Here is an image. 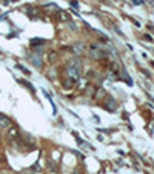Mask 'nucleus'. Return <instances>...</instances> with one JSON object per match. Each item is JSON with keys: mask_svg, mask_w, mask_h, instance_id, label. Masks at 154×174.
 I'll return each mask as SVG.
<instances>
[{"mask_svg": "<svg viewBox=\"0 0 154 174\" xmlns=\"http://www.w3.org/2000/svg\"><path fill=\"white\" fill-rule=\"evenodd\" d=\"M68 71H69V74H73L74 77L79 76L80 71H82V63L79 60H71L69 65H68Z\"/></svg>", "mask_w": 154, "mask_h": 174, "instance_id": "f257e3e1", "label": "nucleus"}, {"mask_svg": "<svg viewBox=\"0 0 154 174\" xmlns=\"http://www.w3.org/2000/svg\"><path fill=\"white\" fill-rule=\"evenodd\" d=\"M0 126H3V128H11V120L8 119L6 116H3L2 113H0Z\"/></svg>", "mask_w": 154, "mask_h": 174, "instance_id": "f03ea898", "label": "nucleus"}, {"mask_svg": "<svg viewBox=\"0 0 154 174\" xmlns=\"http://www.w3.org/2000/svg\"><path fill=\"white\" fill-rule=\"evenodd\" d=\"M9 137H11V139H15V137H17V130L9 128Z\"/></svg>", "mask_w": 154, "mask_h": 174, "instance_id": "7ed1b4c3", "label": "nucleus"}, {"mask_svg": "<svg viewBox=\"0 0 154 174\" xmlns=\"http://www.w3.org/2000/svg\"><path fill=\"white\" fill-rule=\"evenodd\" d=\"M74 50H76V52H80V50H83V45H76Z\"/></svg>", "mask_w": 154, "mask_h": 174, "instance_id": "20e7f679", "label": "nucleus"}]
</instances>
